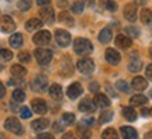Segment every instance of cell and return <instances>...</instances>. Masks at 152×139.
I'll use <instances>...</instances> for the list:
<instances>
[{"label": "cell", "instance_id": "cell-45", "mask_svg": "<svg viewBox=\"0 0 152 139\" xmlns=\"http://www.w3.org/2000/svg\"><path fill=\"white\" fill-rule=\"evenodd\" d=\"M92 136V132H90V129H86L83 134H82V139H90Z\"/></svg>", "mask_w": 152, "mask_h": 139}, {"label": "cell", "instance_id": "cell-42", "mask_svg": "<svg viewBox=\"0 0 152 139\" xmlns=\"http://www.w3.org/2000/svg\"><path fill=\"white\" fill-rule=\"evenodd\" d=\"M99 89H100V86H99L97 83H96V82H92V83L89 84V90L92 91V93H96V94H97Z\"/></svg>", "mask_w": 152, "mask_h": 139}, {"label": "cell", "instance_id": "cell-34", "mask_svg": "<svg viewBox=\"0 0 152 139\" xmlns=\"http://www.w3.org/2000/svg\"><path fill=\"white\" fill-rule=\"evenodd\" d=\"M11 58H13L11 51H9V49H0V60L9 62V60H11Z\"/></svg>", "mask_w": 152, "mask_h": 139}, {"label": "cell", "instance_id": "cell-9", "mask_svg": "<svg viewBox=\"0 0 152 139\" xmlns=\"http://www.w3.org/2000/svg\"><path fill=\"white\" fill-rule=\"evenodd\" d=\"M16 24L13 21V18L10 16H1L0 17V30L3 32H11L14 31Z\"/></svg>", "mask_w": 152, "mask_h": 139}, {"label": "cell", "instance_id": "cell-39", "mask_svg": "<svg viewBox=\"0 0 152 139\" xmlns=\"http://www.w3.org/2000/svg\"><path fill=\"white\" fill-rule=\"evenodd\" d=\"M125 32L128 34V38H137L140 35V31L135 27H127L125 28Z\"/></svg>", "mask_w": 152, "mask_h": 139}, {"label": "cell", "instance_id": "cell-31", "mask_svg": "<svg viewBox=\"0 0 152 139\" xmlns=\"http://www.w3.org/2000/svg\"><path fill=\"white\" fill-rule=\"evenodd\" d=\"M141 21L144 24H149L152 21V11L148 10V9H144L141 11Z\"/></svg>", "mask_w": 152, "mask_h": 139}, {"label": "cell", "instance_id": "cell-57", "mask_svg": "<svg viewBox=\"0 0 152 139\" xmlns=\"http://www.w3.org/2000/svg\"><path fill=\"white\" fill-rule=\"evenodd\" d=\"M149 96H151V98H152V91H151V93H149Z\"/></svg>", "mask_w": 152, "mask_h": 139}, {"label": "cell", "instance_id": "cell-59", "mask_svg": "<svg viewBox=\"0 0 152 139\" xmlns=\"http://www.w3.org/2000/svg\"><path fill=\"white\" fill-rule=\"evenodd\" d=\"M151 114H152V110H151Z\"/></svg>", "mask_w": 152, "mask_h": 139}, {"label": "cell", "instance_id": "cell-46", "mask_svg": "<svg viewBox=\"0 0 152 139\" xmlns=\"http://www.w3.org/2000/svg\"><path fill=\"white\" fill-rule=\"evenodd\" d=\"M147 77L148 79H149V80L152 82V63L149 65V66H148L147 68Z\"/></svg>", "mask_w": 152, "mask_h": 139}, {"label": "cell", "instance_id": "cell-36", "mask_svg": "<svg viewBox=\"0 0 152 139\" xmlns=\"http://www.w3.org/2000/svg\"><path fill=\"white\" fill-rule=\"evenodd\" d=\"M17 6H18V9L21 11H27L31 7V0H18Z\"/></svg>", "mask_w": 152, "mask_h": 139}, {"label": "cell", "instance_id": "cell-30", "mask_svg": "<svg viewBox=\"0 0 152 139\" xmlns=\"http://www.w3.org/2000/svg\"><path fill=\"white\" fill-rule=\"evenodd\" d=\"M24 100H26V93H24L21 89H17V90L13 91V101L23 103Z\"/></svg>", "mask_w": 152, "mask_h": 139}, {"label": "cell", "instance_id": "cell-4", "mask_svg": "<svg viewBox=\"0 0 152 139\" xmlns=\"http://www.w3.org/2000/svg\"><path fill=\"white\" fill-rule=\"evenodd\" d=\"M77 70L80 73H83V75H90V73H93V70H94V62L89 58L80 59L77 62Z\"/></svg>", "mask_w": 152, "mask_h": 139}, {"label": "cell", "instance_id": "cell-48", "mask_svg": "<svg viewBox=\"0 0 152 139\" xmlns=\"http://www.w3.org/2000/svg\"><path fill=\"white\" fill-rule=\"evenodd\" d=\"M62 139H76L75 135L73 134H65L64 136H62Z\"/></svg>", "mask_w": 152, "mask_h": 139}, {"label": "cell", "instance_id": "cell-35", "mask_svg": "<svg viewBox=\"0 0 152 139\" xmlns=\"http://www.w3.org/2000/svg\"><path fill=\"white\" fill-rule=\"evenodd\" d=\"M113 119V111H110V110H107V111H103L102 114H100V122H109V121H111Z\"/></svg>", "mask_w": 152, "mask_h": 139}, {"label": "cell", "instance_id": "cell-52", "mask_svg": "<svg viewBox=\"0 0 152 139\" xmlns=\"http://www.w3.org/2000/svg\"><path fill=\"white\" fill-rule=\"evenodd\" d=\"M11 110H13V111H18V107H17L16 104H14V101L11 103Z\"/></svg>", "mask_w": 152, "mask_h": 139}, {"label": "cell", "instance_id": "cell-22", "mask_svg": "<svg viewBox=\"0 0 152 139\" xmlns=\"http://www.w3.org/2000/svg\"><path fill=\"white\" fill-rule=\"evenodd\" d=\"M111 38H113V32L110 28H104L102 30V32L99 34V41L102 44H109L111 41Z\"/></svg>", "mask_w": 152, "mask_h": 139}, {"label": "cell", "instance_id": "cell-54", "mask_svg": "<svg viewBox=\"0 0 152 139\" xmlns=\"http://www.w3.org/2000/svg\"><path fill=\"white\" fill-rule=\"evenodd\" d=\"M142 114H144V115H148V110H142Z\"/></svg>", "mask_w": 152, "mask_h": 139}, {"label": "cell", "instance_id": "cell-2", "mask_svg": "<svg viewBox=\"0 0 152 139\" xmlns=\"http://www.w3.org/2000/svg\"><path fill=\"white\" fill-rule=\"evenodd\" d=\"M35 59L39 65H48L52 60V51L51 49H45V48H37L34 51Z\"/></svg>", "mask_w": 152, "mask_h": 139}, {"label": "cell", "instance_id": "cell-6", "mask_svg": "<svg viewBox=\"0 0 152 139\" xmlns=\"http://www.w3.org/2000/svg\"><path fill=\"white\" fill-rule=\"evenodd\" d=\"M33 89L38 93H42L48 89V79H47V76L44 75H38L33 82Z\"/></svg>", "mask_w": 152, "mask_h": 139}, {"label": "cell", "instance_id": "cell-44", "mask_svg": "<svg viewBox=\"0 0 152 139\" xmlns=\"http://www.w3.org/2000/svg\"><path fill=\"white\" fill-rule=\"evenodd\" d=\"M37 139H54V136L51 134H39Z\"/></svg>", "mask_w": 152, "mask_h": 139}, {"label": "cell", "instance_id": "cell-38", "mask_svg": "<svg viewBox=\"0 0 152 139\" xmlns=\"http://www.w3.org/2000/svg\"><path fill=\"white\" fill-rule=\"evenodd\" d=\"M115 87H117L120 91H124V93H127V91L130 90V86H128V83L125 80H118L115 83Z\"/></svg>", "mask_w": 152, "mask_h": 139}, {"label": "cell", "instance_id": "cell-23", "mask_svg": "<svg viewBox=\"0 0 152 139\" xmlns=\"http://www.w3.org/2000/svg\"><path fill=\"white\" fill-rule=\"evenodd\" d=\"M49 96L54 100H61L62 98V87L61 84H52L49 87Z\"/></svg>", "mask_w": 152, "mask_h": 139}, {"label": "cell", "instance_id": "cell-50", "mask_svg": "<svg viewBox=\"0 0 152 139\" xmlns=\"http://www.w3.org/2000/svg\"><path fill=\"white\" fill-rule=\"evenodd\" d=\"M82 3H83V4H86V6H93L94 4V0H83Z\"/></svg>", "mask_w": 152, "mask_h": 139}, {"label": "cell", "instance_id": "cell-27", "mask_svg": "<svg viewBox=\"0 0 152 139\" xmlns=\"http://www.w3.org/2000/svg\"><path fill=\"white\" fill-rule=\"evenodd\" d=\"M59 21L64 23V24H66V25H69V27H72V25L75 24L73 18L71 17V14H69V13H66V11H62V13L59 14Z\"/></svg>", "mask_w": 152, "mask_h": 139}, {"label": "cell", "instance_id": "cell-49", "mask_svg": "<svg viewBox=\"0 0 152 139\" xmlns=\"http://www.w3.org/2000/svg\"><path fill=\"white\" fill-rule=\"evenodd\" d=\"M54 129L56 131V132H62V129H64V128L61 127L59 124H54Z\"/></svg>", "mask_w": 152, "mask_h": 139}, {"label": "cell", "instance_id": "cell-7", "mask_svg": "<svg viewBox=\"0 0 152 139\" xmlns=\"http://www.w3.org/2000/svg\"><path fill=\"white\" fill-rule=\"evenodd\" d=\"M39 17H41V21L42 23H47V24H52L55 21V13L52 10V7H42L39 10Z\"/></svg>", "mask_w": 152, "mask_h": 139}, {"label": "cell", "instance_id": "cell-56", "mask_svg": "<svg viewBox=\"0 0 152 139\" xmlns=\"http://www.w3.org/2000/svg\"><path fill=\"white\" fill-rule=\"evenodd\" d=\"M149 55H151V58H152V49H151V51H149Z\"/></svg>", "mask_w": 152, "mask_h": 139}, {"label": "cell", "instance_id": "cell-33", "mask_svg": "<svg viewBox=\"0 0 152 139\" xmlns=\"http://www.w3.org/2000/svg\"><path fill=\"white\" fill-rule=\"evenodd\" d=\"M142 68V62L140 59H134V60H131L130 62V66H128V69L131 72H140Z\"/></svg>", "mask_w": 152, "mask_h": 139}, {"label": "cell", "instance_id": "cell-37", "mask_svg": "<svg viewBox=\"0 0 152 139\" xmlns=\"http://www.w3.org/2000/svg\"><path fill=\"white\" fill-rule=\"evenodd\" d=\"M85 9V4L82 3V1H75L73 4H72V11L75 13V14H80L82 11Z\"/></svg>", "mask_w": 152, "mask_h": 139}, {"label": "cell", "instance_id": "cell-13", "mask_svg": "<svg viewBox=\"0 0 152 139\" xmlns=\"http://www.w3.org/2000/svg\"><path fill=\"white\" fill-rule=\"evenodd\" d=\"M124 17L130 21H135L137 20V4L135 3H128L124 7Z\"/></svg>", "mask_w": 152, "mask_h": 139}, {"label": "cell", "instance_id": "cell-58", "mask_svg": "<svg viewBox=\"0 0 152 139\" xmlns=\"http://www.w3.org/2000/svg\"><path fill=\"white\" fill-rule=\"evenodd\" d=\"M1 69H3V66H1V65H0V70H1Z\"/></svg>", "mask_w": 152, "mask_h": 139}, {"label": "cell", "instance_id": "cell-5", "mask_svg": "<svg viewBox=\"0 0 152 139\" xmlns=\"http://www.w3.org/2000/svg\"><path fill=\"white\" fill-rule=\"evenodd\" d=\"M55 39L59 47H68L71 44V34L66 31V30H56L55 32Z\"/></svg>", "mask_w": 152, "mask_h": 139}, {"label": "cell", "instance_id": "cell-3", "mask_svg": "<svg viewBox=\"0 0 152 139\" xmlns=\"http://www.w3.org/2000/svg\"><path fill=\"white\" fill-rule=\"evenodd\" d=\"M4 128L16 135H23V132H24L23 131V125L20 124V121L17 118H7L4 122Z\"/></svg>", "mask_w": 152, "mask_h": 139}, {"label": "cell", "instance_id": "cell-18", "mask_svg": "<svg viewBox=\"0 0 152 139\" xmlns=\"http://www.w3.org/2000/svg\"><path fill=\"white\" fill-rule=\"evenodd\" d=\"M131 44H132V39L128 37H125V35H117V38H115V45L123 49L130 48Z\"/></svg>", "mask_w": 152, "mask_h": 139}, {"label": "cell", "instance_id": "cell-24", "mask_svg": "<svg viewBox=\"0 0 152 139\" xmlns=\"http://www.w3.org/2000/svg\"><path fill=\"white\" fill-rule=\"evenodd\" d=\"M10 70H11V75L14 76V77H24L26 73H27L26 68L21 66V65H13Z\"/></svg>", "mask_w": 152, "mask_h": 139}, {"label": "cell", "instance_id": "cell-12", "mask_svg": "<svg viewBox=\"0 0 152 139\" xmlns=\"http://www.w3.org/2000/svg\"><path fill=\"white\" fill-rule=\"evenodd\" d=\"M82 91H83V89H82L80 83H77V82H75V83H72L69 87H68V97L71 98V100H75V98H77V97L82 94Z\"/></svg>", "mask_w": 152, "mask_h": 139}, {"label": "cell", "instance_id": "cell-26", "mask_svg": "<svg viewBox=\"0 0 152 139\" xmlns=\"http://www.w3.org/2000/svg\"><path fill=\"white\" fill-rule=\"evenodd\" d=\"M123 115L127 121H135L137 119V112L132 107H124L123 110Z\"/></svg>", "mask_w": 152, "mask_h": 139}, {"label": "cell", "instance_id": "cell-53", "mask_svg": "<svg viewBox=\"0 0 152 139\" xmlns=\"http://www.w3.org/2000/svg\"><path fill=\"white\" fill-rule=\"evenodd\" d=\"M145 139H152V132H149V134L145 135Z\"/></svg>", "mask_w": 152, "mask_h": 139}, {"label": "cell", "instance_id": "cell-10", "mask_svg": "<svg viewBox=\"0 0 152 139\" xmlns=\"http://www.w3.org/2000/svg\"><path fill=\"white\" fill-rule=\"evenodd\" d=\"M31 107H33V111L37 112V114H45L48 107H47V103L44 101L42 98H34L33 101H31Z\"/></svg>", "mask_w": 152, "mask_h": 139}, {"label": "cell", "instance_id": "cell-47", "mask_svg": "<svg viewBox=\"0 0 152 139\" xmlns=\"http://www.w3.org/2000/svg\"><path fill=\"white\" fill-rule=\"evenodd\" d=\"M6 94V89H4V86H3V83L0 82V98H3Z\"/></svg>", "mask_w": 152, "mask_h": 139}, {"label": "cell", "instance_id": "cell-51", "mask_svg": "<svg viewBox=\"0 0 152 139\" xmlns=\"http://www.w3.org/2000/svg\"><path fill=\"white\" fill-rule=\"evenodd\" d=\"M83 124H87V125H92V124H94V119H92V118H87V119H83Z\"/></svg>", "mask_w": 152, "mask_h": 139}, {"label": "cell", "instance_id": "cell-20", "mask_svg": "<svg viewBox=\"0 0 152 139\" xmlns=\"http://www.w3.org/2000/svg\"><path fill=\"white\" fill-rule=\"evenodd\" d=\"M148 98L145 96H142V94H137V96H132L130 98V104L132 107H141L144 104H147Z\"/></svg>", "mask_w": 152, "mask_h": 139}, {"label": "cell", "instance_id": "cell-1", "mask_svg": "<svg viewBox=\"0 0 152 139\" xmlns=\"http://www.w3.org/2000/svg\"><path fill=\"white\" fill-rule=\"evenodd\" d=\"M73 49L77 55H87L93 51V45L89 39L85 38H76L75 44H73Z\"/></svg>", "mask_w": 152, "mask_h": 139}, {"label": "cell", "instance_id": "cell-16", "mask_svg": "<svg viewBox=\"0 0 152 139\" xmlns=\"http://www.w3.org/2000/svg\"><path fill=\"white\" fill-rule=\"evenodd\" d=\"M94 106L97 107H102V108H106V107H110V100L107 96H104L102 93H97L94 96Z\"/></svg>", "mask_w": 152, "mask_h": 139}, {"label": "cell", "instance_id": "cell-55", "mask_svg": "<svg viewBox=\"0 0 152 139\" xmlns=\"http://www.w3.org/2000/svg\"><path fill=\"white\" fill-rule=\"evenodd\" d=\"M0 139H7V138H6V136H4L3 134H0Z\"/></svg>", "mask_w": 152, "mask_h": 139}, {"label": "cell", "instance_id": "cell-21", "mask_svg": "<svg viewBox=\"0 0 152 139\" xmlns=\"http://www.w3.org/2000/svg\"><path fill=\"white\" fill-rule=\"evenodd\" d=\"M44 23L39 20V18H31L26 23V30L27 31H34V30H38V28L42 27Z\"/></svg>", "mask_w": 152, "mask_h": 139}, {"label": "cell", "instance_id": "cell-40", "mask_svg": "<svg viewBox=\"0 0 152 139\" xmlns=\"http://www.w3.org/2000/svg\"><path fill=\"white\" fill-rule=\"evenodd\" d=\"M18 60L24 62V63H28V62H31V55L28 52H20L18 54Z\"/></svg>", "mask_w": 152, "mask_h": 139}, {"label": "cell", "instance_id": "cell-28", "mask_svg": "<svg viewBox=\"0 0 152 139\" xmlns=\"http://www.w3.org/2000/svg\"><path fill=\"white\" fill-rule=\"evenodd\" d=\"M100 6L109 11H115L117 10V3L113 0H100Z\"/></svg>", "mask_w": 152, "mask_h": 139}, {"label": "cell", "instance_id": "cell-19", "mask_svg": "<svg viewBox=\"0 0 152 139\" xmlns=\"http://www.w3.org/2000/svg\"><path fill=\"white\" fill-rule=\"evenodd\" d=\"M147 86H148L147 80H145L144 77H141V76H137V77L132 79V87H134L137 91L145 90V89H147Z\"/></svg>", "mask_w": 152, "mask_h": 139}, {"label": "cell", "instance_id": "cell-11", "mask_svg": "<svg viewBox=\"0 0 152 139\" xmlns=\"http://www.w3.org/2000/svg\"><path fill=\"white\" fill-rule=\"evenodd\" d=\"M106 59H107L109 63L117 65L121 60V55H120L118 51H115L114 48H107L106 49Z\"/></svg>", "mask_w": 152, "mask_h": 139}, {"label": "cell", "instance_id": "cell-8", "mask_svg": "<svg viewBox=\"0 0 152 139\" xmlns=\"http://www.w3.org/2000/svg\"><path fill=\"white\" fill-rule=\"evenodd\" d=\"M34 44L37 45H48L51 42V32L49 31H38L35 35L33 37Z\"/></svg>", "mask_w": 152, "mask_h": 139}, {"label": "cell", "instance_id": "cell-41", "mask_svg": "<svg viewBox=\"0 0 152 139\" xmlns=\"http://www.w3.org/2000/svg\"><path fill=\"white\" fill-rule=\"evenodd\" d=\"M20 115H21V118H31V110L28 107H21L20 108Z\"/></svg>", "mask_w": 152, "mask_h": 139}, {"label": "cell", "instance_id": "cell-32", "mask_svg": "<svg viewBox=\"0 0 152 139\" xmlns=\"http://www.w3.org/2000/svg\"><path fill=\"white\" fill-rule=\"evenodd\" d=\"M75 114H71V112H66L62 115V124L64 125H72V124L75 122Z\"/></svg>", "mask_w": 152, "mask_h": 139}, {"label": "cell", "instance_id": "cell-25", "mask_svg": "<svg viewBox=\"0 0 152 139\" xmlns=\"http://www.w3.org/2000/svg\"><path fill=\"white\" fill-rule=\"evenodd\" d=\"M9 42H10V45L13 47V48H20L23 45V35L21 34H18V32H16V34H13L10 37V39H9Z\"/></svg>", "mask_w": 152, "mask_h": 139}, {"label": "cell", "instance_id": "cell-43", "mask_svg": "<svg viewBox=\"0 0 152 139\" xmlns=\"http://www.w3.org/2000/svg\"><path fill=\"white\" fill-rule=\"evenodd\" d=\"M49 3H51V0H37V4L41 7H47L49 6Z\"/></svg>", "mask_w": 152, "mask_h": 139}, {"label": "cell", "instance_id": "cell-14", "mask_svg": "<svg viewBox=\"0 0 152 139\" xmlns=\"http://www.w3.org/2000/svg\"><path fill=\"white\" fill-rule=\"evenodd\" d=\"M49 125V121L47 118H39V119H35L31 122V128L35 131V132H41L44 129H47V127Z\"/></svg>", "mask_w": 152, "mask_h": 139}, {"label": "cell", "instance_id": "cell-29", "mask_svg": "<svg viewBox=\"0 0 152 139\" xmlns=\"http://www.w3.org/2000/svg\"><path fill=\"white\" fill-rule=\"evenodd\" d=\"M102 138L103 139H118V134H117V131L114 128H109L102 134Z\"/></svg>", "mask_w": 152, "mask_h": 139}, {"label": "cell", "instance_id": "cell-17", "mask_svg": "<svg viewBox=\"0 0 152 139\" xmlns=\"http://www.w3.org/2000/svg\"><path fill=\"white\" fill-rule=\"evenodd\" d=\"M79 110L82 112H93L96 110V106H94V103L92 100H89V98H83L79 104Z\"/></svg>", "mask_w": 152, "mask_h": 139}, {"label": "cell", "instance_id": "cell-15", "mask_svg": "<svg viewBox=\"0 0 152 139\" xmlns=\"http://www.w3.org/2000/svg\"><path fill=\"white\" fill-rule=\"evenodd\" d=\"M120 132H121L123 139H138L137 131L134 128H131V127H121Z\"/></svg>", "mask_w": 152, "mask_h": 139}]
</instances>
